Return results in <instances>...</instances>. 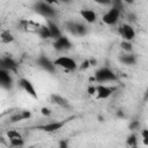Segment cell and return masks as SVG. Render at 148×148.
<instances>
[{
  "label": "cell",
  "mask_w": 148,
  "mask_h": 148,
  "mask_svg": "<svg viewBox=\"0 0 148 148\" xmlns=\"http://www.w3.org/2000/svg\"><path fill=\"white\" fill-rule=\"evenodd\" d=\"M35 10L38 14L43 15L44 17H46V18H52V17H54L57 15V12L52 7V5H50V3H47V2H45L43 0H39V1H37L35 3Z\"/></svg>",
  "instance_id": "obj_1"
},
{
  "label": "cell",
  "mask_w": 148,
  "mask_h": 148,
  "mask_svg": "<svg viewBox=\"0 0 148 148\" xmlns=\"http://www.w3.org/2000/svg\"><path fill=\"white\" fill-rule=\"evenodd\" d=\"M95 80L99 83L103 82H108V81H116L117 80V75L113 73V71H111L108 67H102L99 68L96 73H95Z\"/></svg>",
  "instance_id": "obj_2"
},
{
  "label": "cell",
  "mask_w": 148,
  "mask_h": 148,
  "mask_svg": "<svg viewBox=\"0 0 148 148\" xmlns=\"http://www.w3.org/2000/svg\"><path fill=\"white\" fill-rule=\"evenodd\" d=\"M65 25H66V30L74 36H83L87 34V27L80 22L68 21V22H66Z\"/></svg>",
  "instance_id": "obj_3"
},
{
  "label": "cell",
  "mask_w": 148,
  "mask_h": 148,
  "mask_svg": "<svg viewBox=\"0 0 148 148\" xmlns=\"http://www.w3.org/2000/svg\"><path fill=\"white\" fill-rule=\"evenodd\" d=\"M54 65L56 66H59V67H61L64 69H67V71H74L77 67L75 60L72 59V58H69V57H66V56L58 57L54 60Z\"/></svg>",
  "instance_id": "obj_4"
},
{
  "label": "cell",
  "mask_w": 148,
  "mask_h": 148,
  "mask_svg": "<svg viewBox=\"0 0 148 148\" xmlns=\"http://www.w3.org/2000/svg\"><path fill=\"white\" fill-rule=\"evenodd\" d=\"M120 13H121V12H119L118 9L111 7V9H109V10L103 15L102 21H103L105 24H108V25H113V24H116V23L118 22L119 16H120Z\"/></svg>",
  "instance_id": "obj_5"
},
{
  "label": "cell",
  "mask_w": 148,
  "mask_h": 148,
  "mask_svg": "<svg viewBox=\"0 0 148 148\" xmlns=\"http://www.w3.org/2000/svg\"><path fill=\"white\" fill-rule=\"evenodd\" d=\"M37 65L43 68L44 71L46 72H50V73H53L56 71V65H54V61H51L49 58H46L45 56H39L36 60Z\"/></svg>",
  "instance_id": "obj_6"
},
{
  "label": "cell",
  "mask_w": 148,
  "mask_h": 148,
  "mask_svg": "<svg viewBox=\"0 0 148 148\" xmlns=\"http://www.w3.org/2000/svg\"><path fill=\"white\" fill-rule=\"evenodd\" d=\"M53 46H54V49L57 51H66V50H69L72 47V43H71V40L66 36L61 35L60 37L54 39Z\"/></svg>",
  "instance_id": "obj_7"
},
{
  "label": "cell",
  "mask_w": 148,
  "mask_h": 148,
  "mask_svg": "<svg viewBox=\"0 0 148 148\" xmlns=\"http://www.w3.org/2000/svg\"><path fill=\"white\" fill-rule=\"evenodd\" d=\"M0 66H1V68L7 69L9 72L17 71V64L10 56H2L0 59Z\"/></svg>",
  "instance_id": "obj_8"
},
{
  "label": "cell",
  "mask_w": 148,
  "mask_h": 148,
  "mask_svg": "<svg viewBox=\"0 0 148 148\" xmlns=\"http://www.w3.org/2000/svg\"><path fill=\"white\" fill-rule=\"evenodd\" d=\"M18 86H20V88H22L28 95H30V96L34 97V98H37V92H36V89H35L34 84L31 83V81H29L28 79L22 77V79L18 80Z\"/></svg>",
  "instance_id": "obj_9"
},
{
  "label": "cell",
  "mask_w": 148,
  "mask_h": 148,
  "mask_svg": "<svg viewBox=\"0 0 148 148\" xmlns=\"http://www.w3.org/2000/svg\"><path fill=\"white\" fill-rule=\"evenodd\" d=\"M65 124H66V120H62V121H52V123H49V124L38 126L37 128L38 130H42L44 132H47V133H52V132H57V131L61 130L65 126Z\"/></svg>",
  "instance_id": "obj_10"
},
{
  "label": "cell",
  "mask_w": 148,
  "mask_h": 148,
  "mask_svg": "<svg viewBox=\"0 0 148 148\" xmlns=\"http://www.w3.org/2000/svg\"><path fill=\"white\" fill-rule=\"evenodd\" d=\"M10 72L7 69L1 68L0 69V84L2 88L5 89H10L12 88V83H13V79L9 74Z\"/></svg>",
  "instance_id": "obj_11"
},
{
  "label": "cell",
  "mask_w": 148,
  "mask_h": 148,
  "mask_svg": "<svg viewBox=\"0 0 148 148\" xmlns=\"http://www.w3.org/2000/svg\"><path fill=\"white\" fill-rule=\"evenodd\" d=\"M114 88H111V87H108V86H104V84H99L96 87V95H97V98L99 99H105L108 97H110L113 92Z\"/></svg>",
  "instance_id": "obj_12"
},
{
  "label": "cell",
  "mask_w": 148,
  "mask_h": 148,
  "mask_svg": "<svg viewBox=\"0 0 148 148\" xmlns=\"http://www.w3.org/2000/svg\"><path fill=\"white\" fill-rule=\"evenodd\" d=\"M119 32L125 38V40H130L131 42L135 37V31H134V29L130 24H123L121 28L119 29Z\"/></svg>",
  "instance_id": "obj_13"
},
{
  "label": "cell",
  "mask_w": 148,
  "mask_h": 148,
  "mask_svg": "<svg viewBox=\"0 0 148 148\" xmlns=\"http://www.w3.org/2000/svg\"><path fill=\"white\" fill-rule=\"evenodd\" d=\"M80 14H81L82 18H83L86 22H88V23H94V22H96V20H97L96 13H95L94 10H91V9H82V10L80 12Z\"/></svg>",
  "instance_id": "obj_14"
},
{
  "label": "cell",
  "mask_w": 148,
  "mask_h": 148,
  "mask_svg": "<svg viewBox=\"0 0 148 148\" xmlns=\"http://www.w3.org/2000/svg\"><path fill=\"white\" fill-rule=\"evenodd\" d=\"M46 25L49 27V30H50V34H51V38H54L56 39V38H58V37L61 36V31H60L59 27L54 22H52L51 20H47Z\"/></svg>",
  "instance_id": "obj_15"
},
{
  "label": "cell",
  "mask_w": 148,
  "mask_h": 148,
  "mask_svg": "<svg viewBox=\"0 0 148 148\" xmlns=\"http://www.w3.org/2000/svg\"><path fill=\"white\" fill-rule=\"evenodd\" d=\"M51 101H52V103H54V104H57V105H59L61 108H69L68 101L66 98H64L62 96H60V95L52 94L51 95Z\"/></svg>",
  "instance_id": "obj_16"
},
{
  "label": "cell",
  "mask_w": 148,
  "mask_h": 148,
  "mask_svg": "<svg viewBox=\"0 0 148 148\" xmlns=\"http://www.w3.org/2000/svg\"><path fill=\"white\" fill-rule=\"evenodd\" d=\"M31 117V113L30 111H21L18 113H15L10 117V123H17V121H21V120H24V119H28Z\"/></svg>",
  "instance_id": "obj_17"
},
{
  "label": "cell",
  "mask_w": 148,
  "mask_h": 148,
  "mask_svg": "<svg viewBox=\"0 0 148 148\" xmlns=\"http://www.w3.org/2000/svg\"><path fill=\"white\" fill-rule=\"evenodd\" d=\"M119 60H120V62H123L124 65H128V66L134 65V64L136 62V58H135V56L132 54V53H130V52L126 53V54H121L120 58H119Z\"/></svg>",
  "instance_id": "obj_18"
},
{
  "label": "cell",
  "mask_w": 148,
  "mask_h": 148,
  "mask_svg": "<svg viewBox=\"0 0 148 148\" xmlns=\"http://www.w3.org/2000/svg\"><path fill=\"white\" fill-rule=\"evenodd\" d=\"M37 35L40 37V38H51V34H50V30H49V27L47 25H40L38 31H37Z\"/></svg>",
  "instance_id": "obj_19"
},
{
  "label": "cell",
  "mask_w": 148,
  "mask_h": 148,
  "mask_svg": "<svg viewBox=\"0 0 148 148\" xmlns=\"http://www.w3.org/2000/svg\"><path fill=\"white\" fill-rule=\"evenodd\" d=\"M13 40H14V36L12 35V32L9 30H5L1 32V42L2 43L8 44V43H12Z\"/></svg>",
  "instance_id": "obj_20"
},
{
  "label": "cell",
  "mask_w": 148,
  "mask_h": 148,
  "mask_svg": "<svg viewBox=\"0 0 148 148\" xmlns=\"http://www.w3.org/2000/svg\"><path fill=\"white\" fill-rule=\"evenodd\" d=\"M111 5L113 8L118 9L119 12L124 10V1L123 0H111Z\"/></svg>",
  "instance_id": "obj_21"
},
{
  "label": "cell",
  "mask_w": 148,
  "mask_h": 148,
  "mask_svg": "<svg viewBox=\"0 0 148 148\" xmlns=\"http://www.w3.org/2000/svg\"><path fill=\"white\" fill-rule=\"evenodd\" d=\"M126 142H127V145L131 146V147H136V143H138L136 135H135V134H131V135H128Z\"/></svg>",
  "instance_id": "obj_22"
},
{
  "label": "cell",
  "mask_w": 148,
  "mask_h": 148,
  "mask_svg": "<svg viewBox=\"0 0 148 148\" xmlns=\"http://www.w3.org/2000/svg\"><path fill=\"white\" fill-rule=\"evenodd\" d=\"M7 138H8V140H13V139H20L22 136H21V134L17 131L12 130V131H8L7 132Z\"/></svg>",
  "instance_id": "obj_23"
},
{
  "label": "cell",
  "mask_w": 148,
  "mask_h": 148,
  "mask_svg": "<svg viewBox=\"0 0 148 148\" xmlns=\"http://www.w3.org/2000/svg\"><path fill=\"white\" fill-rule=\"evenodd\" d=\"M9 145L12 147H22L24 145V141L22 138L20 139H13V140H9Z\"/></svg>",
  "instance_id": "obj_24"
},
{
  "label": "cell",
  "mask_w": 148,
  "mask_h": 148,
  "mask_svg": "<svg viewBox=\"0 0 148 148\" xmlns=\"http://www.w3.org/2000/svg\"><path fill=\"white\" fill-rule=\"evenodd\" d=\"M120 46H121V49H123L124 51H126V52H131V51H132V44H131L130 40H124V42H121Z\"/></svg>",
  "instance_id": "obj_25"
},
{
  "label": "cell",
  "mask_w": 148,
  "mask_h": 148,
  "mask_svg": "<svg viewBox=\"0 0 148 148\" xmlns=\"http://www.w3.org/2000/svg\"><path fill=\"white\" fill-rule=\"evenodd\" d=\"M139 127H140L139 120H133V121H131L130 125H128V128H130L131 131H135V130H138Z\"/></svg>",
  "instance_id": "obj_26"
},
{
  "label": "cell",
  "mask_w": 148,
  "mask_h": 148,
  "mask_svg": "<svg viewBox=\"0 0 148 148\" xmlns=\"http://www.w3.org/2000/svg\"><path fill=\"white\" fill-rule=\"evenodd\" d=\"M141 136H142V141L145 145H148V130L145 128L141 131Z\"/></svg>",
  "instance_id": "obj_27"
},
{
  "label": "cell",
  "mask_w": 148,
  "mask_h": 148,
  "mask_svg": "<svg viewBox=\"0 0 148 148\" xmlns=\"http://www.w3.org/2000/svg\"><path fill=\"white\" fill-rule=\"evenodd\" d=\"M40 112H42L43 116H46V117H49V116L52 113L49 108H42V109H40Z\"/></svg>",
  "instance_id": "obj_28"
},
{
  "label": "cell",
  "mask_w": 148,
  "mask_h": 148,
  "mask_svg": "<svg viewBox=\"0 0 148 148\" xmlns=\"http://www.w3.org/2000/svg\"><path fill=\"white\" fill-rule=\"evenodd\" d=\"M95 1L96 3H99V5H110L111 3V0H92Z\"/></svg>",
  "instance_id": "obj_29"
},
{
  "label": "cell",
  "mask_w": 148,
  "mask_h": 148,
  "mask_svg": "<svg viewBox=\"0 0 148 148\" xmlns=\"http://www.w3.org/2000/svg\"><path fill=\"white\" fill-rule=\"evenodd\" d=\"M89 66H91V65H90V61H89V60H84V61L82 62V65H81V69H87Z\"/></svg>",
  "instance_id": "obj_30"
},
{
  "label": "cell",
  "mask_w": 148,
  "mask_h": 148,
  "mask_svg": "<svg viewBox=\"0 0 148 148\" xmlns=\"http://www.w3.org/2000/svg\"><path fill=\"white\" fill-rule=\"evenodd\" d=\"M88 94H89V95H94V94H96V87L90 86V87L88 88Z\"/></svg>",
  "instance_id": "obj_31"
},
{
  "label": "cell",
  "mask_w": 148,
  "mask_h": 148,
  "mask_svg": "<svg viewBox=\"0 0 148 148\" xmlns=\"http://www.w3.org/2000/svg\"><path fill=\"white\" fill-rule=\"evenodd\" d=\"M59 146H60L61 148H65V147H67V141H65V140L60 141V142H59Z\"/></svg>",
  "instance_id": "obj_32"
},
{
  "label": "cell",
  "mask_w": 148,
  "mask_h": 148,
  "mask_svg": "<svg viewBox=\"0 0 148 148\" xmlns=\"http://www.w3.org/2000/svg\"><path fill=\"white\" fill-rule=\"evenodd\" d=\"M43 1H45V2H47L50 5H54V3H58L59 2L58 0H43Z\"/></svg>",
  "instance_id": "obj_33"
},
{
  "label": "cell",
  "mask_w": 148,
  "mask_h": 148,
  "mask_svg": "<svg viewBox=\"0 0 148 148\" xmlns=\"http://www.w3.org/2000/svg\"><path fill=\"white\" fill-rule=\"evenodd\" d=\"M89 61H90V65H91V66H95V65L97 64L96 59H94V58H92V59H89Z\"/></svg>",
  "instance_id": "obj_34"
},
{
  "label": "cell",
  "mask_w": 148,
  "mask_h": 148,
  "mask_svg": "<svg viewBox=\"0 0 148 148\" xmlns=\"http://www.w3.org/2000/svg\"><path fill=\"white\" fill-rule=\"evenodd\" d=\"M143 99H145V101H147V99H148V88H147V90H146V92H145V96H143Z\"/></svg>",
  "instance_id": "obj_35"
},
{
  "label": "cell",
  "mask_w": 148,
  "mask_h": 148,
  "mask_svg": "<svg viewBox=\"0 0 148 148\" xmlns=\"http://www.w3.org/2000/svg\"><path fill=\"white\" fill-rule=\"evenodd\" d=\"M128 18H131V21H134V20H135V16H134L133 14H130V15H128Z\"/></svg>",
  "instance_id": "obj_36"
},
{
  "label": "cell",
  "mask_w": 148,
  "mask_h": 148,
  "mask_svg": "<svg viewBox=\"0 0 148 148\" xmlns=\"http://www.w3.org/2000/svg\"><path fill=\"white\" fill-rule=\"evenodd\" d=\"M124 2H126V3H130V5H132L133 2H134V0H123Z\"/></svg>",
  "instance_id": "obj_37"
},
{
  "label": "cell",
  "mask_w": 148,
  "mask_h": 148,
  "mask_svg": "<svg viewBox=\"0 0 148 148\" xmlns=\"http://www.w3.org/2000/svg\"><path fill=\"white\" fill-rule=\"evenodd\" d=\"M59 2H64V3H68V2H71L72 0H58Z\"/></svg>",
  "instance_id": "obj_38"
},
{
  "label": "cell",
  "mask_w": 148,
  "mask_h": 148,
  "mask_svg": "<svg viewBox=\"0 0 148 148\" xmlns=\"http://www.w3.org/2000/svg\"><path fill=\"white\" fill-rule=\"evenodd\" d=\"M117 116H118V117H124V113H123L121 111H118V113H117Z\"/></svg>",
  "instance_id": "obj_39"
}]
</instances>
